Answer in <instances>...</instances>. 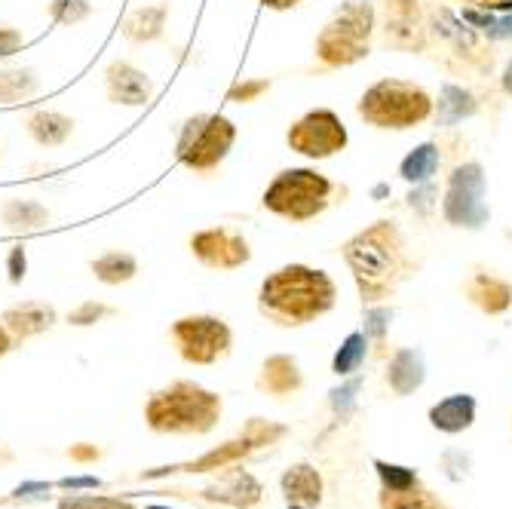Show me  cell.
<instances>
[{
  "label": "cell",
  "instance_id": "4316f807",
  "mask_svg": "<svg viewBox=\"0 0 512 509\" xmlns=\"http://www.w3.org/2000/svg\"><path fill=\"white\" fill-rule=\"evenodd\" d=\"M365 353H368V335L365 332L347 335V341L341 344V350L335 353V362H332L335 375L347 378V375L359 372V365L365 362Z\"/></svg>",
  "mask_w": 512,
  "mask_h": 509
},
{
  "label": "cell",
  "instance_id": "5b68a950",
  "mask_svg": "<svg viewBox=\"0 0 512 509\" xmlns=\"http://www.w3.org/2000/svg\"><path fill=\"white\" fill-rule=\"evenodd\" d=\"M332 200V181L316 169H283L261 197L264 209L286 221H310Z\"/></svg>",
  "mask_w": 512,
  "mask_h": 509
},
{
  "label": "cell",
  "instance_id": "ab89813d",
  "mask_svg": "<svg viewBox=\"0 0 512 509\" xmlns=\"http://www.w3.org/2000/svg\"><path fill=\"white\" fill-rule=\"evenodd\" d=\"M59 485H62V488H96L99 479H62Z\"/></svg>",
  "mask_w": 512,
  "mask_h": 509
},
{
  "label": "cell",
  "instance_id": "9c48e42d",
  "mask_svg": "<svg viewBox=\"0 0 512 509\" xmlns=\"http://www.w3.org/2000/svg\"><path fill=\"white\" fill-rule=\"evenodd\" d=\"M442 215L454 227L479 230L488 224V203H485V172L479 163H460L445 188Z\"/></svg>",
  "mask_w": 512,
  "mask_h": 509
},
{
  "label": "cell",
  "instance_id": "4dcf8cb0",
  "mask_svg": "<svg viewBox=\"0 0 512 509\" xmlns=\"http://www.w3.org/2000/svg\"><path fill=\"white\" fill-rule=\"evenodd\" d=\"M375 470H378V476L384 482V491H405V488L417 485V476L408 467H396V464H387V460H375Z\"/></svg>",
  "mask_w": 512,
  "mask_h": 509
},
{
  "label": "cell",
  "instance_id": "277c9868",
  "mask_svg": "<svg viewBox=\"0 0 512 509\" xmlns=\"http://www.w3.org/2000/svg\"><path fill=\"white\" fill-rule=\"evenodd\" d=\"M433 114V99L424 86L408 80H378L359 99V117L378 129H411Z\"/></svg>",
  "mask_w": 512,
  "mask_h": 509
},
{
  "label": "cell",
  "instance_id": "ac0fdd59",
  "mask_svg": "<svg viewBox=\"0 0 512 509\" xmlns=\"http://www.w3.org/2000/svg\"><path fill=\"white\" fill-rule=\"evenodd\" d=\"M203 494L209 500H218V503H227V506H252L261 497V485L243 470H230L218 485L206 488Z\"/></svg>",
  "mask_w": 512,
  "mask_h": 509
},
{
  "label": "cell",
  "instance_id": "8fae6325",
  "mask_svg": "<svg viewBox=\"0 0 512 509\" xmlns=\"http://www.w3.org/2000/svg\"><path fill=\"white\" fill-rule=\"evenodd\" d=\"M191 252L194 258L209 267V270H240L243 264H249L252 258V249H249V240L240 234L234 227H206V230H197L191 237Z\"/></svg>",
  "mask_w": 512,
  "mask_h": 509
},
{
  "label": "cell",
  "instance_id": "b9f144b4",
  "mask_svg": "<svg viewBox=\"0 0 512 509\" xmlns=\"http://www.w3.org/2000/svg\"><path fill=\"white\" fill-rule=\"evenodd\" d=\"M497 37H512V16L509 19H503V22H497V31H494Z\"/></svg>",
  "mask_w": 512,
  "mask_h": 509
},
{
  "label": "cell",
  "instance_id": "d6986e66",
  "mask_svg": "<svg viewBox=\"0 0 512 509\" xmlns=\"http://www.w3.org/2000/svg\"><path fill=\"white\" fill-rule=\"evenodd\" d=\"M92 276H96L99 283L105 286H123L129 280H135L138 273V258L132 252H123V249H111L99 258H92L89 264Z\"/></svg>",
  "mask_w": 512,
  "mask_h": 509
},
{
  "label": "cell",
  "instance_id": "44dd1931",
  "mask_svg": "<svg viewBox=\"0 0 512 509\" xmlns=\"http://www.w3.org/2000/svg\"><path fill=\"white\" fill-rule=\"evenodd\" d=\"M40 92V80L31 68H4L0 71V105H19Z\"/></svg>",
  "mask_w": 512,
  "mask_h": 509
},
{
  "label": "cell",
  "instance_id": "8992f818",
  "mask_svg": "<svg viewBox=\"0 0 512 509\" xmlns=\"http://www.w3.org/2000/svg\"><path fill=\"white\" fill-rule=\"evenodd\" d=\"M375 28V10L365 0H350L344 4L332 22L316 37V56L325 65H353L368 56V37Z\"/></svg>",
  "mask_w": 512,
  "mask_h": 509
},
{
  "label": "cell",
  "instance_id": "8d00e7d4",
  "mask_svg": "<svg viewBox=\"0 0 512 509\" xmlns=\"http://www.w3.org/2000/svg\"><path fill=\"white\" fill-rule=\"evenodd\" d=\"M356 393H359V381H350V384L332 390V405H335V411H338V414H347L350 405H353V399H356Z\"/></svg>",
  "mask_w": 512,
  "mask_h": 509
},
{
  "label": "cell",
  "instance_id": "9a60e30c",
  "mask_svg": "<svg viewBox=\"0 0 512 509\" xmlns=\"http://www.w3.org/2000/svg\"><path fill=\"white\" fill-rule=\"evenodd\" d=\"M25 126H28V135L34 138L40 148H62L68 138L74 135V120L68 114H62V111H46V108L43 111H34L25 120Z\"/></svg>",
  "mask_w": 512,
  "mask_h": 509
},
{
  "label": "cell",
  "instance_id": "cb8c5ba5",
  "mask_svg": "<svg viewBox=\"0 0 512 509\" xmlns=\"http://www.w3.org/2000/svg\"><path fill=\"white\" fill-rule=\"evenodd\" d=\"M261 387L270 393H292L301 387V372H298V362L289 356H270L264 362V372H261Z\"/></svg>",
  "mask_w": 512,
  "mask_h": 509
},
{
  "label": "cell",
  "instance_id": "ee69618b",
  "mask_svg": "<svg viewBox=\"0 0 512 509\" xmlns=\"http://www.w3.org/2000/svg\"><path fill=\"white\" fill-rule=\"evenodd\" d=\"M292 509H304V506H301V503H295V506H292Z\"/></svg>",
  "mask_w": 512,
  "mask_h": 509
},
{
  "label": "cell",
  "instance_id": "f1b7e54d",
  "mask_svg": "<svg viewBox=\"0 0 512 509\" xmlns=\"http://www.w3.org/2000/svg\"><path fill=\"white\" fill-rule=\"evenodd\" d=\"M384 509H442L433 494L405 488V491H384Z\"/></svg>",
  "mask_w": 512,
  "mask_h": 509
},
{
  "label": "cell",
  "instance_id": "ba28073f",
  "mask_svg": "<svg viewBox=\"0 0 512 509\" xmlns=\"http://www.w3.org/2000/svg\"><path fill=\"white\" fill-rule=\"evenodd\" d=\"M169 338L178 350V356L184 362H194V365H212L221 356H227L230 344H234V335H230L227 322L218 316H181L172 322Z\"/></svg>",
  "mask_w": 512,
  "mask_h": 509
},
{
  "label": "cell",
  "instance_id": "f6af8a7d",
  "mask_svg": "<svg viewBox=\"0 0 512 509\" xmlns=\"http://www.w3.org/2000/svg\"><path fill=\"white\" fill-rule=\"evenodd\" d=\"M151 509H160V506H151Z\"/></svg>",
  "mask_w": 512,
  "mask_h": 509
},
{
  "label": "cell",
  "instance_id": "836d02e7",
  "mask_svg": "<svg viewBox=\"0 0 512 509\" xmlns=\"http://www.w3.org/2000/svg\"><path fill=\"white\" fill-rule=\"evenodd\" d=\"M390 319H393V313L387 310V307H375V310H368L365 313V335L368 338H384L387 335V326H390Z\"/></svg>",
  "mask_w": 512,
  "mask_h": 509
},
{
  "label": "cell",
  "instance_id": "60d3db41",
  "mask_svg": "<svg viewBox=\"0 0 512 509\" xmlns=\"http://www.w3.org/2000/svg\"><path fill=\"white\" fill-rule=\"evenodd\" d=\"M71 457H74V460H96L99 451H96V448H71Z\"/></svg>",
  "mask_w": 512,
  "mask_h": 509
},
{
  "label": "cell",
  "instance_id": "30bf717a",
  "mask_svg": "<svg viewBox=\"0 0 512 509\" xmlns=\"http://www.w3.org/2000/svg\"><path fill=\"white\" fill-rule=\"evenodd\" d=\"M286 142L301 157L325 160V157H335L338 151H344L347 142H350V135H347L344 120L335 111L316 108V111H307L301 120H295L289 126Z\"/></svg>",
  "mask_w": 512,
  "mask_h": 509
},
{
  "label": "cell",
  "instance_id": "4fadbf2b",
  "mask_svg": "<svg viewBox=\"0 0 512 509\" xmlns=\"http://www.w3.org/2000/svg\"><path fill=\"white\" fill-rule=\"evenodd\" d=\"M0 322L7 326L13 341H25V338L50 332L56 326V307L46 301H22V304H13L10 310H4Z\"/></svg>",
  "mask_w": 512,
  "mask_h": 509
},
{
  "label": "cell",
  "instance_id": "83f0119b",
  "mask_svg": "<svg viewBox=\"0 0 512 509\" xmlns=\"http://www.w3.org/2000/svg\"><path fill=\"white\" fill-rule=\"evenodd\" d=\"M50 19L62 28H71V25H80L92 16V4L89 0H50V7H46Z\"/></svg>",
  "mask_w": 512,
  "mask_h": 509
},
{
  "label": "cell",
  "instance_id": "d590c367",
  "mask_svg": "<svg viewBox=\"0 0 512 509\" xmlns=\"http://www.w3.org/2000/svg\"><path fill=\"white\" fill-rule=\"evenodd\" d=\"M7 273H10V283L19 286L25 280V273H28V252L25 246H13L10 255H7Z\"/></svg>",
  "mask_w": 512,
  "mask_h": 509
},
{
  "label": "cell",
  "instance_id": "2e32d148",
  "mask_svg": "<svg viewBox=\"0 0 512 509\" xmlns=\"http://www.w3.org/2000/svg\"><path fill=\"white\" fill-rule=\"evenodd\" d=\"M166 19H169V4H145L126 16L123 37L129 43H154L163 37Z\"/></svg>",
  "mask_w": 512,
  "mask_h": 509
},
{
  "label": "cell",
  "instance_id": "52a82bcc",
  "mask_svg": "<svg viewBox=\"0 0 512 509\" xmlns=\"http://www.w3.org/2000/svg\"><path fill=\"white\" fill-rule=\"evenodd\" d=\"M234 142L237 126L224 114H197L184 120L175 142V157L194 172H212L224 163Z\"/></svg>",
  "mask_w": 512,
  "mask_h": 509
},
{
  "label": "cell",
  "instance_id": "1f68e13d",
  "mask_svg": "<svg viewBox=\"0 0 512 509\" xmlns=\"http://www.w3.org/2000/svg\"><path fill=\"white\" fill-rule=\"evenodd\" d=\"M270 89V80L267 77H252V80H240L230 86L227 92V102H237V105H249V102H258L264 92Z\"/></svg>",
  "mask_w": 512,
  "mask_h": 509
},
{
  "label": "cell",
  "instance_id": "484cf974",
  "mask_svg": "<svg viewBox=\"0 0 512 509\" xmlns=\"http://www.w3.org/2000/svg\"><path fill=\"white\" fill-rule=\"evenodd\" d=\"M476 114V99L470 96L463 86H445L442 96H439V114L436 120L442 126H454L460 123L463 117H473Z\"/></svg>",
  "mask_w": 512,
  "mask_h": 509
},
{
  "label": "cell",
  "instance_id": "e0dca14e",
  "mask_svg": "<svg viewBox=\"0 0 512 509\" xmlns=\"http://www.w3.org/2000/svg\"><path fill=\"white\" fill-rule=\"evenodd\" d=\"M424 378H427V368H424V353H421V350L405 347V350H399V353L390 359L387 381H390V387H393L399 396L414 393L417 387L424 384Z\"/></svg>",
  "mask_w": 512,
  "mask_h": 509
},
{
  "label": "cell",
  "instance_id": "ffe728a7",
  "mask_svg": "<svg viewBox=\"0 0 512 509\" xmlns=\"http://www.w3.org/2000/svg\"><path fill=\"white\" fill-rule=\"evenodd\" d=\"M0 218L16 234H25V230H37L50 221V209L40 200H7L4 209H0Z\"/></svg>",
  "mask_w": 512,
  "mask_h": 509
},
{
  "label": "cell",
  "instance_id": "7402d4cb",
  "mask_svg": "<svg viewBox=\"0 0 512 509\" xmlns=\"http://www.w3.org/2000/svg\"><path fill=\"white\" fill-rule=\"evenodd\" d=\"M439 163H442V154H439V145L433 142H424L417 145L399 166V175L411 184H427L436 172H439Z\"/></svg>",
  "mask_w": 512,
  "mask_h": 509
},
{
  "label": "cell",
  "instance_id": "5bb4252c",
  "mask_svg": "<svg viewBox=\"0 0 512 509\" xmlns=\"http://www.w3.org/2000/svg\"><path fill=\"white\" fill-rule=\"evenodd\" d=\"M476 421V399L470 393H454L430 408V424L442 433H463Z\"/></svg>",
  "mask_w": 512,
  "mask_h": 509
},
{
  "label": "cell",
  "instance_id": "7a4b0ae2",
  "mask_svg": "<svg viewBox=\"0 0 512 509\" xmlns=\"http://www.w3.org/2000/svg\"><path fill=\"white\" fill-rule=\"evenodd\" d=\"M344 258L365 301H381L387 292H393L405 270V246L393 221L365 227L344 246Z\"/></svg>",
  "mask_w": 512,
  "mask_h": 509
},
{
  "label": "cell",
  "instance_id": "7bdbcfd3",
  "mask_svg": "<svg viewBox=\"0 0 512 509\" xmlns=\"http://www.w3.org/2000/svg\"><path fill=\"white\" fill-rule=\"evenodd\" d=\"M503 89H506V96H512V59H509V65L503 71Z\"/></svg>",
  "mask_w": 512,
  "mask_h": 509
},
{
  "label": "cell",
  "instance_id": "3957f363",
  "mask_svg": "<svg viewBox=\"0 0 512 509\" xmlns=\"http://www.w3.org/2000/svg\"><path fill=\"white\" fill-rule=\"evenodd\" d=\"M218 418L221 396L191 381L157 390L145 405V421L154 433H209Z\"/></svg>",
  "mask_w": 512,
  "mask_h": 509
},
{
  "label": "cell",
  "instance_id": "6da1fadb",
  "mask_svg": "<svg viewBox=\"0 0 512 509\" xmlns=\"http://www.w3.org/2000/svg\"><path fill=\"white\" fill-rule=\"evenodd\" d=\"M338 289L325 270L307 264H286L261 283L258 307L276 326H307L335 307Z\"/></svg>",
  "mask_w": 512,
  "mask_h": 509
},
{
  "label": "cell",
  "instance_id": "e575fe53",
  "mask_svg": "<svg viewBox=\"0 0 512 509\" xmlns=\"http://www.w3.org/2000/svg\"><path fill=\"white\" fill-rule=\"evenodd\" d=\"M25 46V34L13 25H0V59L16 56Z\"/></svg>",
  "mask_w": 512,
  "mask_h": 509
},
{
  "label": "cell",
  "instance_id": "d4e9b609",
  "mask_svg": "<svg viewBox=\"0 0 512 509\" xmlns=\"http://www.w3.org/2000/svg\"><path fill=\"white\" fill-rule=\"evenodd\" d=\"M283 491L292 503H301V506H313L319 503V494H322V482H319V473L307 464H298L292 467L286 476H283Z\"/></svg>",
  "mask_w": 512,
  "mask_h": 509
},
{
  "label": "cell",
  "instance_id": "d6a6232c",
  "mask_svg": "<svg viewBox=\"0 0 512 509\" xmlns=\"http://www.w3.org/2000/svg\"><path fill=\"white\" fill-rule=\"evenodd\" d=\"M111 313H114L111 304H102V301H83L77 310L68 313V322H71V326H77V329H83V326H96V322H102V319L111 316Z\"/></svg>",
  "mask_w": 512,
  "mask_h": 509
},
{
  "label": "cell",
  "instance_id": "74e56055",
  "mask_svg": "<svg viewBox=\"0 0 512 509\" xmlns=\"http://www.w3.org/2000/svg\"><path fill=\"white\" fill-rule=\"evenodd\" d=\"M13 344H16V341H13V335L7 332V326H4V322H0V359H4V356H7V353L13 350Z\"/></svg>",
  "mask_w": 512,
  "mask_h": 509
},
{
  "label": "cell",
  "instance_id": "603a6c76",
  "mask_svg": "<svg viewBox=\"0 0 512 509\" xmlns=\"http://www.w3.org/2000/svg\"><path fill=\"white\" fill-rule=\"evenodd\" d=\"M470 298L485 313H503L512 304V289H509V283L497 280V276H491V273H479L470 283Z\"/></svg>",
  "mask_w": 512,
  "mask_h": 509
},
{
  "label": "cell",
  "instance_id": "f546056e",
  "mask_svg": "<svg viewBox=\"0 0 512 509\" xmlns=\"http://www.w3.org/2000/svg\"><path fill=\"white\" fill-rule=\"evenodd\" d=\"M59 509H135L132 500H120V497H80V494H71V497H62L59 500Z\"/></svg>",
  "mask_w": 512,
  "mask_h": 509
},
{
  "label": "cell",
  "instance_id": "f35d334b",
  "mask_svg": "<svg viewBox=\"0 0 512 509\" xmlns=\"http://www.w3.org/2000/svg\"><path fill=\"white\" fill-rule=\"evenodd\" d=\"M261 4H264L267 10H292V7L304 4V0H261Z\"/></svg>",
  "mask_w": 512,
  "mask_h": 509
},
{
  "label": "cell",
  "instance_id": "7c38bea8",
  "mask_svg": "<svg viewBox=\"0 0 512 509\" xmlns=\"http://www.w3.org/2000/svg\"><path fill=\"white\" fill-rule=\"evenodd\" d=\"M105 92L111 105H123V108H142L151 102L154 96V83L151 77L135 68L132 62H123V59H114L108 68H105Z\"/></svg>",
  "mask_w": 512,
  "mask_h": 509
}]
</instances>
